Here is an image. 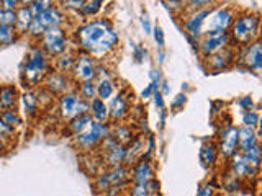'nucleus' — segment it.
I'll return each mask as SVG.
<instances>
[{
    "label": "nucleus",
    "instance_id": "obj_1",
    "mask_svg": "<svg viewBox=\"0 0 262 196\" xmlns=\"http://www.w3.org/2000/svg\"><path fill=\"white\" fill-rule=\"evenodd\" d=\"M77 49L95 61H103L118 47L120 38L113 24L106 18H94L74 33Z\"/></svg>",
    "mask_w": 262,
    "mask_h": 196
},
{
    "label": "nucleus",
    "instance_id": "obj_2",
    "mask_svg": "<svg viewBox=\"0 0 262 196\" xmlns=\"http://www.w3.org/2000/svg\"><path fill=\"white\" fill-rule=\"evenodd\" d=\"M51 72V59L38 46L31 47L21 69V79L30 88L43 84L45 77Z\"/></svg>",
    "mask_w": 262,
    "mask_h": 196
},
{
    "label": "nucleus",
    "instance_id": "obj_3",
    "mask_svg": "<svg viewBox=\"0 0 262 196\" xmlns=\"http://www.w3.org/2000/svg\"><path fill=\"white\" fill-rule=\"evenodd\" d=\"M259 27H260V16L257 13H241V15H236V18L231 24V36L237 44L246 46L249 43H254L257 41L259 36Z\"/></svg>",
    "mask_w": 262,
    "mask_h": 196
},
{
    "label": "nucleus",
    "instance_id": "obj_4",
    "mask_svg": "<svg viewBox=\"0 0 262 196\" xmlns=\"http://www.w3.org/2000/svg\"><path fill=\"white\" fill-rule=\"evenodd\" d=\"M66 20H68V16H66V13L62 12V8L53 5L51 8H48L45 13H41V15H38V16L33 18L30 28L27 31V35L31 39L38 41L48 30L62 28Z\"/></svg>",
    "mask_w": 262,
    "mask_h": 196
},
{
    "label": "nucleus",
    "instance_id": "obj_5",
    "mask_svg": "<svg viewBox=\"0 0 262 196\" xmlns=\"http://www.w3.org/2000/svg\"><path fill=\"white\" fill-rule=\"evenodd\" d=\"M236 18V12L229 7H213L205 20L202 36H215L228 33Z\"/></svg>",
    "mask_w": 262,
    "mask_h": 196
},
{
    "label": "nucleus",
    "instance_id": "obj_6",
    "mask_svg": "<svg viewBox=\"0 0 262 196\" xmlns=\"http://www.w3.org/2000/svg\"><path fill=\"white\" fill-rule=\"evenodd\" d=\"M110 136V125L106 122H92L85 131H82L80 134L77 136H72V142L74 145L77 147L79 151H84V152H90L97 149L98 145L102 144V141L105 137Z\"/></svg>",
    "mask_w": 262,
    "mask_h": 196
},
{
    "label": "nucleus",
    "instance_id": "obj_7",
    "mask_svg": "<svg viewBox=\"0 0 262 196\" xmlns=\"http://www.w3.org/2000/svg\"><path fill=\"white\" fill-rule=\"evenodd\" d=\"M68 33L64 31V28H53L48 30L38 39V47L51 59L68 51Z\"/></svg>",
    "mask_w": 262,
    "mask_h": 196
},
{
    "label": "nucleus",
    "instance_id": "obj_8",
    "mask_svg": "<svg viewBox=\"0 0 262 196\" xmlns=\"http://www.w3.org/2000/svg\"><path fill=\"white\" fill-rule=\"evenodd\" d=\"M57 111H59L61 119L71 121L74 118L89 113V102L82 100L80 95L77 93V90H71V92L59 96V102H57Z\"/></svg>",
    "mask_w": 262,
    "mask_h": 196
},
{
    "label": "nucleus",
    "instance_id": "obj_9",
    "mask_svg": "<svg viewBox=\"0 0 262 196\" xmlns=\"http://www.w3.org/2000/svg\"><path fill=\"white\" fill-rule=\"evenodd\" d=\"M125 182H129V168L125 165H118V167L106 168L102 174H98L94 185L98 193H106L110 188Z\"/></svg>",
    "mask_w": 262,
    "mask_h": 196
},
{
    "label": "nucleus",
    "instance_id": "obj_10",
    "mask_svg": "<svg viewBox=\"0 0 262 196\" xmlns=\"http://www.w3.org/2000/svg\"><path fill=\"white\" fill-rule=\"evenodd\" d=\"M97 69H98V64L95 59H92L90 56L84 54V53H77L76 56V61H74L72 65V79L74 82H95L97 80Z\"/></svg>",
    "mask_w": 262,
    "mask_h": 196
},
{
    "label": "nucleus",
    "instance_id": "obj_11",
    "mask_svg": "<svg viewBox=\"0 0 262 196\" xmlns=\"http://www.w3.org/2000/svg\"><path fill=\"white\" fill-rule=\"evenodd\" d=\"M229 43H231L229 33H223V35H215V36H202L196 49H199L203 59H207V57L229 47Z\"/></svg>",
    "mask_w": 262,
    "mask_h": 196
},
{
    "label": "nucleus",
    "instance_id": "obj_12",
    "mask_svg": "<svg viewBox=\"0 0 262 196\" xmlns=\"http://www.w3.org/2000/svg\"><path fill=\"white\" fill-rule=\"evenodd\" d=\"M71 85H72V80L69 79V76H66V74H61V72H56V70L49 72L43 80V88L48 90L53 96H56V95L61 96L64 93L71 92V90H74Z\"/></svg>",
    "mask_w": 262,
    "mask_h": 196
},
{
    "label": "nucleus",
    "instance_id": "obj_13",
    "mask_svg": "<svg viewBox=\"0 0 262 196\" xmlns=\"http://www.w3.org/2000/svg\"><path fill=\"white\" fill-rule=\"evenodd\" d=\"M237 57H239V64H243L246 69L252 72H259L262 69V46L259 41L243 46Z\"/></svg>",
    "mask_w": 262,
    "mask_h": 196
},
{
    "label": "nucleus",
    "instance_id": "obj_14",
    "mask_svg": "<svg viewBox=\"0 0 262 196\" xmlns=\"http://www.w3.org/2000/svg\"><path fill=\"white\" fill-rule=\"evenodd\" d=\"M216 147H218V154L223 155L225 159H231L237 152V128L228 125L221 131Z\"/></svg>",
    "mask_w": 262,
    "mask_h": 196
},
{
    "label": "nucleus",
    "instance_id": "obj_15",
    "mask_svg": "<svg viewBox=\"0 0 262 196\" xmlns=\"http://www.w3.org/2000/svg\"><path fill=\"white\" fill-rule=\"evenodd\" d=\"M229 168H231V174L237 178V180H252L256 178L259 174V168L251 167L248 162L244 160V157L236 152L231 157V163H229Z\"/></svg>",
    "mask_w": 262,
    "mask_h": 196
},
{
    "label": "nucleus",
    "instance_id": "obj_16",
    "mask_svg": "<svg viewBox=\"0 0 262 196\" xmlns=\"http://www.w3.org/2000/svg\"><path fill=\"white\" fill-rule=\"evenodd\" d=\"M236 59V53L233 47H226L223 51H220L216 54H213L210 57H207V64L208 69H211L213 72H221L228 67H231V64Z\"/></svg>",
    "mask_w": 262,
    "mask_h": 196
},
{
    "label": "nucleus",
    "instance_id": "obj_17",
    "mask_svg": "<svg viewBox=\"0 0 262 196\" xmlns=\"http://www.w3.org/2000/svg\"><path fill=\"white\" fill-rule=\"evenodd\" d=\"M129 178L133 180V185H146L154 178V168L149 160H139L129 170Z\"/></svg>",
    "mask_w": 262,
    "mask_h": 196
},
{
    "label": "nucleus",
    "instance_id": "obj_18",
    "mask_svg": "<svg viewBox=\"0 0 262 196\" xmlns=\"http://www.w3.org/2000/svg\"><path fill=\"white\" fill-rule=\"evenodd\" d=\"M144 151H146V139L144 137H135L133 141L126 145V155H125V162H123V165L128 167V168L133 167L136 162H139L143 159Z\"/></svg>",
    "mask_w": 262,
    "mask_h": 196
},
{
    "label": "nucleus",
    "instance_id": "obj_19",
    "mask_svg": "<svg viewBox=\"0 0 262 196\" xmlns=\"http://www.w3.org/2000/svg\"><path fill=\"white\" fill-rule=\"evenodd\" d=\"M108 113L112 125L117 121H123L129 114V102L123 95H115L108 106Z\"/></svg>",
    "mask_w": 262,
    "mask_h": 196
},
{
    "label": "nucleus",
    "instance_id": "obj_20",
    "mask_svg": "<svg viewBox=\"0 0 262 196\" xmlns=\"http://www.w3.org/2000/svg\"><path fill=\"white\" fill-rule=\"evenodd\" d=\"M256 144H259V137H257L256 129L246 128V126L237 128V152L243 154L244 151L251 149V147Z\"/></svg>",
    "mask_w": 262,
    "mask_h": 196
},
{
    "label": "nucleus",
    "instance_id": "obj_21",
    "mask_svg": "<svg viewBox=\"0 0 262 196\" xmlns=\"http://www.w3.org/2000/svg\"><path fill=\"white\" fill-rule=\"evenodd\" d=\"M16 23H15V31L18 33V35H27V31L30 28V24L33 21V13L30 12V8L28 5L21 2V5L16 8Z\"/></svg>",
    "mask_w": 262,
    "mask_h": 196
},
{
    "label": "nucleus",
    "instance_id": "obj_22",
    "mask_svg": "<svg viewBox=\"0 0 262 196\" xmlns=\"http://www.w3.org/2000/svg\"><path fill=\"white\" fill-rule=\"evenodd\" d=\"M18 88L15 85H4L0 87V108L4 110H15L16 103H18Z\"/></svg>",
    "mask_w": 262,
    "mask_h": 196
},
{
    "label": "nucleus",
    "instance_id": "obj_23",
    "mask_svg": "<svg viewBox=\"0 0 262 196\" xmlns=\"http://www.w3.org/2000/svg\"><path fill=\"white\" fill-rule=\"evenodd\" d=\"M89 113L95 122H103V125L110 122L108 106L105 105V102L98 100V98H94V100L89 103Z\"/></svg>",
    "mask_w": 262,
    "mask_h": 196
},
{
    "label": "nucleus",
    "instance_id": "obj_24",
    "mask_svg": "<svg viewBox=\"0 0 262 196\" xmlns=\"http://www.w3.org/2000/svg\"><path fill=\"white\" fill-rule=\"evenodd\" d=\"M20 100H21V106L25 110V114H27V118H35L39 110L36 93L33 92V90H27V92L20 95Z\"/></svg>",
    "mask_w": 262,
    "mask_h": 196
},
{
    "label": "nucleus",
    "instance_id": "obj_25",
    "mask_svg": "<svg viewBox=\"0 0 262 196\" xmlns=\"http://www.w3.org/2000/svg\"><path fill=\"white\" fill-rule=\"evenodd\" d=\"M76 53H72V51H66V53H62L61 56H57V57H54V64H53V67H54V70L56 72H61V74H68L72 70V65H74V61H76Z\"/></svg>",
    "mask_w": 262,
    "mask_h": 196
},
{
    "label": "nucleus",
    "instance_id": "obj_26",
    "mask_svg": "<svg viewBox=\"0 0 262 196\" xmlns=\"http://www.w3.org/2000/svg\"><path fill=\"white\" fill-rule=\"evenodd\" d=\"M110 137L115 139V142L121 144V145H128L131 141L135 139L133 131L125 125H118V126H110Z\"/></svg>",
    "mask_w": 262,
    "mask_h": 196
},
{
    "label": "nucleus",
    "instance_id": "obj_27",
    "mask_svg": "<svg viewBox=\"0 0 262 196\" xmlns=\"http://www.w3.org/2000/svg\"><path fill=\"white\" fill-rule=\"evenodd\" d=\"M92 122H94V119H92V116H90V113H85V114H82V116L71 119L69 125H68V129H69L71 136H77L82 133V131H85L90 125H92Z\"/></svg>",
    "mask_w": 262,
    "mask_h": 196
},
{
    "label": "nucleus",
    "instance_id": "obj_28",
    "mask_svg": "<svg viewBox=\"0 0 262 196\" xmlns=\"http://www.w3.org/2000/svg\"><path fill=\"white\" fill-rule=\"evenodd\" d=\"M218 159V147L213 142L203 144L202 151H200V160L205 167H213V163Z\"/></svg>",
    "mask_w": 262,
    "mask_h": 196
},
{
    "label": "nucleus",
    "instance_id": "obj_29",
    "mask_svg": "<svg viewBox=\"0 0 262 196\" xmlns=\"http://www.w3.org/2000/svg\"><path fill=\"white\" fill-rule=\"evenodd\" d=\"M97 98L102 102L110 100L115 95V85L112 80H97Z\"/></svg>",
    "mask_w": 262,
    "mask_h": 196
},
{
    "label": "nucleus",
    "instance_id": "obj_30",
    "mask_svg": "<svg viewBox=\"0 0 262 196\" xmlns=\"http://www.w3.org/2000/svg\"><path fill=\"white\" fill-rule=\"evenodd\" d=\"M103 2L100 0H92V2H84L82 8L79 10L77 15H80L82 18H92V16H97V13L102 10Z\"/></svg>",
    "mask_w": 262,
    "mask_h": 196
},
{
    "label": "nucleus",
    "instance_id": "obj_31",
    "mask_svg": "<svg viewBox=\"0 0 262 196\" xmlns=\"http://www.w3.org/2000/svg\"><path fill=\"white\" fill-rule=\"evenodd\" d=\"M77 93L80 95L82 100H85V102L90 103L94 98H97V84H95V82H84V84L79 85Z\"/></svg>",
    "mask_w": 262,
    "mask_h": 196
},
{
    "label": "nucleus",
    "instance_id": "obj_32",
    "mask_svg": "<svg viewBox=\"0 0 262 196\" xmlns=\"http://www.w3.org/2000/svg\"><path fill=\"white\" fill-rule=\"evenodd\" d=\"M0 119H2L5 125H8L10 128H20L23 125V119L21 116L18 114V111L15 110H4L2 113H0Z\"/></svg>",
    "mask_w": 262,
    "mask_h": 196
},
{
    "label": "nucleus",
    "instance_id": "obj_33",
    "mask_svg": "<svg viewBox=\"0 0 262 196\" xmlns=\"http://www.w3.org/2000/svg\"><path fill=\"white\" fill-rule=\"evenodd\" d=\"M241 155H243L244 160L248 162L251 167L259 168V163H260V145L259 144L252 145L251 149H248V151H244Z\"/></svg>",
    "mask_w": 262,
    "mask_h": 196
},
{
    "label": "nucleus",
    "instance_id": "obj_34",
    "mask_svg": "<svg viewBox=\"0 0 262 196\" xmlns=\"http://www.w3.org/2000/svg\"><path fill=\"white\" fill-rule=\"evenodd\" d=\"M16 35H18V33L15 31V28L0 24V46H8V44L15 43Z\"/></svg>",
    "mask_w": 262,
    "mask_h": 196
},
{
    "label": "nucleus",
    "instance_id": "obj_35",
    "mask_svg": "<svg viewBox=\"0 0 262 196\" xmlns=\"http://www.w3.org/2000/svg\"><path fill=\"white\" fill-rule=\"evenodd\" d=\"M213 5L211 0H192V2H185L184 5V12L185 13H193L203 10V8H210Z\"/></svg>",
    "mask_w": 262,
    "mask_h": 196
},
{
    "label": "nucleus",
    "instance_id": "obj_36",
    "mask_svg": "<svg viewBox=\"0 0 262 196\" xmlns=\"http://www.w3.org/2000/svg\"><path fill=\"white\" fill-rule=\"evenodd\" d=\"M27 5L30 8V12L33 13V16H38L41 13H45L48 8H51L54 4L53 2H46V0H38V2H28Z\"/></svg>",
    "mask_w": 262,
    "mask_h": 196
},
{
    "label": "nucleus",
    "instance_id": "obj_37",
    "mask_svg": "<svg viewBox=\"0 0 262 196\" xmlns=\"http://www.w3.org/2000/svg\"><path fill=\"white\" fill-rule=\"evenodd\" d=\"M259 121H260V116H259V113H257V111H244V113H243V125H244L246 128L257 129Z\"/></svg>",
    "mask_w": 262,
    "mask_h": 196
},
{
    "label": "nucleus",
    "instance_id": "obj_38",
    "mask_svg": "<svg viewBox=\"0 0 262 196\" xmlns=\"http://www.w3.org/2000/svg\"><path fill=\"white\" fill-rule=\"evenodd\" d=\"M16 136V133H15V129L13 128H10L8 125H5V122L0 119V141L2 142H10V141H13V137Z\"/></svg>",
    "mask_w": 262,
    "mask_h": 196
},
{
    "label": "nucleus",
    "instance_id": "obj_39",
    "mask_svg": "<svg viewBox=\"0 0 262 196\" xmlns=\"http://www.w3.org/2000/svg\"><path fill=\"white\" fill-rule=\"evenodd\" d=\"M15 23H16V13L10 12V10H2V8H0V24L15 28Z\"/></svg>",
    "mask_w": 262,
    "mask_h": 196
},
{
    "label": "nucleus",
    "instance_id": "obj_40",
    "mask_svg": "<svg viewBox=\"0 0 262 196\" xmlns=\"http://www.w3.org/2000/svg\"><path fill=\"white\" fill-rule=\"evenodd\" d=\"M196 196H215V186H213L211 182H205L199 191H196Z\"/></svg>",
    "mask_w": 262,
    "mask_h": 196
},
{
    "label": "nucleus",
    "instance_id": "obj_41",
    "mask_svg": "<svg viewBox=\"0 0 262 196\" xmlns=\"http://www.w3.org/2000/svg\"><path fill=\"white\" fill-rule=\"evenodd\" d=\"M129 196H152L146 185H133L129 190Z\"/></svg>",
    "mask_w": 262,
    "mask_h": 196
},
{
    "label": "nucleus",
    "instance_id": "obj_42",
    "mask_svg": "<svg viewBox=\"0 0 262 196\" xmlns=\"http://www.w3.org/2000/svg\"><path fill=\"white\" fill-rule=\"evenodd\" d=\"M239 183H241V180H237L233 174L229 175L226 178V182H225V188L228 191H237V188H239Z\"/></svg>",
    "mask_w": 262,
    "mask_h": 196
},
{
    "label": "nucleus",
    "instance_id": "obj_43",
    "mask_svg": "<svg viewBox=\"0 0 262 196\" xmlns=\"http://www.w3.org/2000/svg\"><path fill=\"white\" fill-rule=\"evenodd\" d=\"M237 105H239V108L243 111H254V106H256V105H254L251 96H243V98H239Z\"/></svg>",
    "mask_w": 262,
    "mask_h": 196
},
{
    "label": "nucleus",
    "instance_id": "obj_44",
    "mask_svg": "<svg viewBox=\"0 0 262 196\" xmlns=\"http://www.w3.org/2000/svg\"><path fill=\"white\" fill-rule=\"evenodd\" d=\"M20 5L21 2H18V0H2V2H0V8H2V10H10V12H16V8Z\"/></svg>",
    "mask_w": 262,
    "mask_h": 196
},
{
    "label": "nucleus",
    "instance_id": "obj_45",
    "mask_svg": "<svg viewBox=\"0 0 262 196\" xmlns=\"http://www.w3.org/2000/svg\"><path fill=\"white\" fill-rule=\"evenodd\" d=\"M154 41H156V44H158L161 49L164 47V31H162L161 27L154 28Z\"/></svg>",
    "mask_w": 262,
    "mask_h": 196
},
{
    "label": "nucleus",
    "instance_id": "obj_46",
    "mask_svg": "<svg viewBox=\"0 0 262 196\" xmlns=\"http://www.w3.org/2000/svg\"><path fill=\"white\" fill-rule=\"evenodd\" d=\"M149 77H151V84H154V85H161V82H162V74H161V70L159 69H152L151 72H149Z\"/></svg>",
    "mask_w": 262,
    "mask_h": 196
},
{
    "label": "nucleus",
    "instance_id": "obj_47",
    "mask_svg": "<svg viewBox=\"0 0 262 196\" xmlns=\"http://www.w3.org/2000/svg\"><path fill=\"white\" fill-rule=\"evenodd\" d=\"M185 102H187V95H185V93H179V95L176 96L174 103H172V108H174V110H180V108H182V106L185 105Z\"/></svg>",
    "mask_w": 262,
    "mask_h": 196
},
{
    "label": "nucleus",
    "instance_id": "obj_48",
    "mask_svg": "<svg viewBox=\"0 0 262 196\" xmlns=\"http://www.w3.org/2000/svg\"><path fill=\"white\" fill-rule=\"evenodd\" d=\"M152 98H154V103H156V106L159 108V111L166 110V103H164V96L161 95V92H156V93L152 95Z\"/></svg>",
    "mask_w": 262,
    "mask_h": 196
},
{
    "label": "nucleus",
    "instance_id": "obj_49",
    "mask_svg": "<svg viewBox=\"0 0 262 196\" xmlns=\"http://www.w3.org/2000/svg\"><path fill=\"white\" fill-rule=\"evenodd\" d=\"M141 24H143L146 35H149V33L152 31V28H151V23H149V18H147V15H144L143 18H141Z\"/></svg>",
    "mask_w": 262,
    "mask_h": 196
},
{
    "label": "nucleus",
    "instance_id": "obj_50",
    "mask_svg": "<svg viewBox=\"0 0 262 196\" xmlns=\"http://www.w3.org/2000/svg\"><path fill=\"white\" fill-rule=\"evenodd\" d=\"M7 149V144L5 142H2V141H0V152H2V151H5Z\"/></svg>",
    "mask_w": 262,
    "mask_h": 196
},
{
    "label": "nucleus",
    "instance_id": "obj_51",
    "mask_svg": "<svg viewBox=\"0 0 262 196\" xmlns=\"http://www.w3.org/2000/svg\"><path fill=\"white\" fill-rule=\"evenodd\" d=\"M164 62V53H159V64Z\"/></svg>",
    "mask_w": 262,
    "mask_h": 196
}]
</instances>
